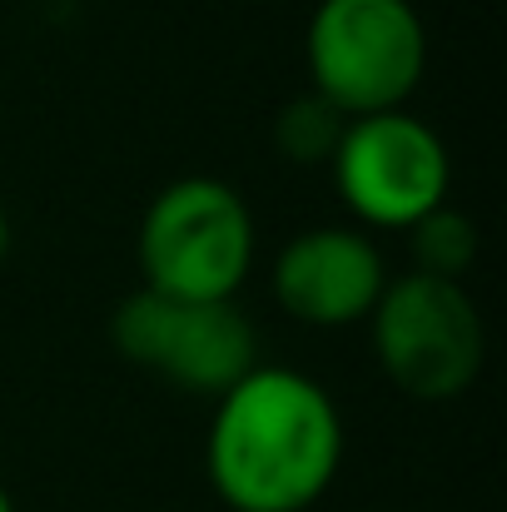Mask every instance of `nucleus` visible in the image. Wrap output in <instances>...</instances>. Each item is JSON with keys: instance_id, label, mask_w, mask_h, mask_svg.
Listing matches in <instances>:
<instances>
[{"instance_id": "obj_1", "label": "nucleus", "mask_w": 507, "mask_h": 512, "mask_svg": "<svg viewBox=\"0 0 507 512\" xmlns=\"http://www.w3.org/2000/svg\"><path fill=\"white\" fill-rule=\"evenodd\" d=\"M343 463L334 398L294 368H254L219 393L204 468L229 512H309Z\"/></svg>"}, {"instance_id": "obj_2", "label": "nucleus", "mask_w": 507, "mask_h": 512, "mask_svg": "<svg viewBox=\"0 0 507 512\" xmlns=\"http://www.w3.org/2000/svg\"><path fill=\"white\" fill-rule=\"evenodd\" d=\"M423 70L428 30L408 0H319L309 20V75L348 120L403 110Z\"/></svg>"}, {"instance_id": "obj_3", "label": "nucleus", "mask_w": 507, "mask_h": 512, "mask_svg": "<svg viewBox=\"0 0 507 512\" xmlns=\"http://www.w3.org/2000/svg\"><path fill=\"white\" fill-rule=\"evenodd\" d=\"M368 329L388 383L418 403H448L483 373V314L458 279H433L413 269L383 284Z\"/></svg>"}, {"instance_id": "obj_4", "label": "nucleus", "mask_w": 507, "mask_h": 512, "mask_svg": "<svg viewBox=\"0 0 507 512\" xmlns=\"http://www.w3.org/2000/svg\"><path fill=\"white\" fill-rule=\"evenodd\" d=\"M254 264L249 204L224 179H174L140 224L145 289L169 299H234Z\"/></svg>"}, {"instance_id": "obj_5", "label": "nucleus", "mask_w": 507, "mask_h": 512, "mask_svg": "<svg viewBox=\"0 0 507 512\" xmlns=\"http://www.w3.org/2000/svg\"><path fill=\"white\" fill-rule=\"evenodd\" d=\"M110 339L135 368L214 398L259 368V339L234 299H169L135 289L115 309Z\"/></svg>"}, {"instance_id": "obj_6", "label": "nucleus", "mask_w": 507, "mask_h": 512, "mask_svg": "<svg viewBox=\"0 0 507 512\" xmlns=\"http://www.w3.org/2000/svg\"><path fill=\"white\" fill-rule=\"evenodd\" d=\"M329 170L343 204L378 229H413L428 209L448 204V150L408 110L348 120Z\"/></svg>"}, {"instance_id": "obj_7", "label": "nucleus", "mask_w": 507, "mask_h": 512, "mask_svg": "<svg viewBox=\"0 0 507 512\" xmlns=\"http://www.w3.org/2000/svg\"><path fill=\"white\" fill-rule=\"evenodd\" d=\"M383 254L358 229L294 234L274 259V299L289 319L314 329H343L373 314L383 294Z\"/></svg>"}, {"instance_id": "obj_8", "label": "nucleus", "mask_w": 507, "mask_h": 512, "mask_svg": "<svg viewBox=\"0 0 507 512\" xmlns=\"http://www.w3.org/2000/svg\"><path fill=\"white\" fill-rule=\"evenodd\" d=\"M343 130H348V115L338 105H329L319 90H309V95H299L279 110L274 145L289 165H329Z\"/></svg>"}, {"instance_id": "obj_9", "label": "nucleus", "mask_w": 507, "mask_h": 512, "mask_svg": "<svg viewBox=\"0 0 507 512\" xmlns=\"http://www.w3.org/2000/svg\"><path fill=\"white\" fill-rule=\"evenodd\" d=\"M408 239H413L418 274H433V279H458L478 259V229H473V219L458 214V209H448V204L428 209L408 229Z\"/></svg>"}, {"instance_id": "obj_10", "label": "nucleus", "mask_w": 507, "mask_h": 512, "mask_svg": "<svg viewBox=\"0 0 507 512\" xmlns=\"http://www.w3.org/2000/svg\"><path fill=\"white\" fill-rule=\"evenodd\" d=\"M5 249H10V219H5V209H0V259H5Z\"/></svg>"}, {"instance_id": "obj_11", "label": "nucleus", "mask_w": 507, "mask_h": 512, "mask_svg": "<svg viewBox=\"0 0 507 512\" xmlns=\"http://www.w3.org/2000/svg\"><path fill=\"white\" fill-rule=\"evenodd\" d=\"M0 512H15V503H10V493L0 488Z\"/></svg>"}]
</instances>
